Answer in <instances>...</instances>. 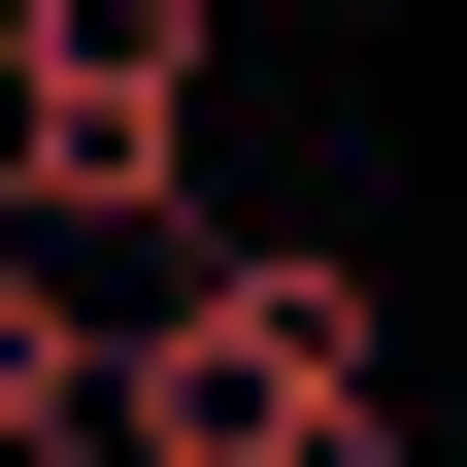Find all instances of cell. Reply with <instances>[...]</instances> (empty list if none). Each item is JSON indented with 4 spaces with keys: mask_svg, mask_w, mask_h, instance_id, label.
Listing matches in <instances>:
<instances>
[{
    "mask_svg": "<svg viewBox=\"0 0 467 467\" xmlns=\"http://www.w3.org/2000/svg\"><path fill=\"white\" fill-rule=\"evenodd\" d=\"M100 467H400V334L301 234H201L167 301H100Z\"/></svg>",
    "mask_w": 467,
    "mask_h": 467,
    "instance_id": "6da1fadb",
    "label": "cell"
},
{
    "mask_svg": "<svg viewBox=\"0 0 467 467\" xmlns=\"http://www.w3.org/2000/svg\"><path fill=\"white\" fill-rule=\"evenodd\" d=\"M234 0H0V134H201Z\"/></svg>",
    "mask_w": 467,
    "mask_h": 467,
    "instance_id": "7a4b0ae2",
    "label": "cell"
},
{
    "mask_svg": "<svg viewBox=\"0 0 467 467\" xmlns=\"http://www.w3.org/2000/svg\"><path fill=\"white\" fill-rule=\"evenodd\" d=\"M0 467H100V334H67L34 234H0Z\"/></svg>",
    "mask_w": 467,
    "mask_h": 467,
    "instance_id": "3957f363",
    "label": "cell"
}]
</instances>
